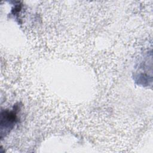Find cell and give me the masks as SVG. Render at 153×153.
<instances>
[{
	"label": "cell",
	"instance_id": "1",
	"mask_svg": "<svg viewBox=\"0 0 153 153\" xmlns=\"http://www.w3.org/2000/svg\"><path fill=\"white\" fill-rule=\"evenodd\" d=\"M17 120V115L16 112L13 111H5L4 114L2 113L1 114V130L3 129H11L13 125L16 123Z\"/></svg>",
	"mask_w": 153,
	"mask_h": 153
}]
</instances>
